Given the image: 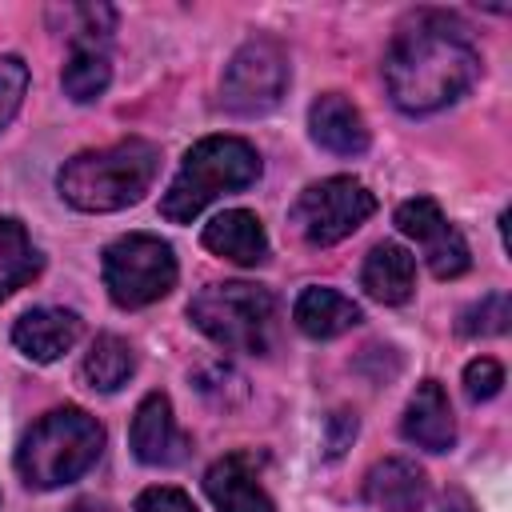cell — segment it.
<instances>
[{
    "mask_svg": "<svg viewBox=\"0 0 512 512\" xmlns=\"http://www.w3.org/2000/svg\"><path fill=\"white\" fill-rule=\"evenodd\" d=\"M480 80L472 36L444 12H420L384 52V88L408 116H428L456 104Z\"/></svg>",
    "mask_w": 512,
    "mask_h": 512,
    "instance_id": "6da1fadb",
    "label": "cell"
},
{
    "mask_svg": "<svg viewBox=\"0 0 512 512\" xmlns=\"http://www.w3.org/2000/svg\"><path fill=\"white\" fill-rule=\"evenodd\" d=\"M156 172L160 148L144 136H128L108 148H88L64 160V168L56 172V188L76 212H120L144 200Z\"/></svg>",
    "mask_w": 512,
    "mask_h": 512,
    "instance_id": "7a4b0ae2",
    "label": "cell"
},
{
    "mask_svg": "<svg viewBox=\"0 0 512 512\" xmlns=\"http://www.w3.org/2000/svg\"><path fill=\"white\" fill-rule=\"evenodd\" d=\"M104 452V424L76 408H52L44 412L16 444V472L28 488L52 492L72 480H80Z\"/></svg>",
    "mask_w": 512,
    "mask_h": 512,
    "instance_id": "3957f363",
    "label": "cell"
},
{
    "mask_svg": "<svg viewBox=\"0 0 512 512\" xmlns=\"http://www.w3.org/2000/svg\"><path fill=\"white\" fill-rule=\"evenodd\" d=\"M260 152L240 136H204L184 152L180 172L160 196V216L172 224H192L212 200L256 184Z\"/></svg>",
    "mask_w": 512,
    "mask_h": 512,
    "instance_id": "277c9868",
    "label": "cell"
},
{
    "mask_svg": "<svg viewBox=\"0 0 512 512\" xmlns=\"http://www.w3.org/2000/svg\"><path fill=\"white\" fill-rule=\"evenodd\" d=\"M188 320L220 348L228 352H248V356H268L276 348L280 332V308L276 296L260 284L228 280V284H208L188 300Z\"/></svg>",
    "mask_w": 512,
    "mask_h": 512,
    "instance_id": "5b68a950",
    "label": "cell"
},
{
    "mask_svg": "<svg viewBox=\"0 0 512 512\" xmlns=\"http://www.w3.org/2000/svg\"><path fill=\"white\" fill-rule=\"evenodd\" d=\"M104 288L120 308H148L176 288V252L152 232H128L104 248Z\"/></svg>",
    "mask_w": 512,
    "mask_h": 512,
    "instance_id": "8992f818",
    "label": "cell"
},
{
    "mask_svg": "<svg viewBox=\"0 0 512 512\" xmlns=\"http://www.w3.org/2000/svg\"><path fill=\"white\" fill-rule=\"evenodd\" d=\"M288 92V52L276 36L244 40L224 76H220V104L232 116H264Z\"/></svg>",
    "mask_w": 512,
    "mask_h": 512,
    "instance_id": "52a82bcc",
    "label": "cell"
},
{
    "mask_svg": "<svg viewBox=\"0 0 512 512\" xmlns=\"http://www.w3.org/2000/svg\"><path fill=\"white\" fill-rule=\"evenodd\" d=\"M376 212V196L352 176H328L308 184L292 204V224L312 248L340 244Z\"/></svg>",
    "mask_w": 512,
    "mask_h": 512,
    "instance_id": "ba28073f",
    "label": "cell"
},
{
    "mask_svg": "<svg viewBox=\"0 0 512 512\" xmlns=\"http://www.w3.org/2000/svg\"><path fill=\"white\" fill-rule=\"evenodd\" d=\"M396 228L416 240L428 272L436 280H456L472 268V252H468V240L460 236V228L440 212V204L432 196H412L396 208Z\"/></svg>",
    "mask_w": 512,
    "mask_h": 512,
    "instance_id": "9c48e42d",
    "label": "cell"
},
{
    "mask_svg": "<svg viewBox=\"0 0 512 512\" xmlns=\"http://www.w3.org/2000/svg\"><path fill=\"white\" fill-rule=\"evenodd\" d=\"M128 444H132V456L140 464H148V468H172L192 448V440L176 428L172 400L164 392H148L136 404V416H132V428H128Z\"/></svg>",
    "mask_w": 512,
    "mask_h": 512,
    "instance_id": "30bf717a",
    "label": "cell"
},
{
    "mask_svg": "<svg viewBox=\"0 0 512 512\" xmlns=\"http://www.w3.org/2000/svg\"><path fill=\"white\" fill-rule=\"evenodd\" d=\"M204 492L216 512H276L268 488L260 484L256 452H228L204 472Z\"/></svg>",
    "mask_w": 512,
    "mask_h": 512,
    "instance_id": "8fae6325",
    "label": "cell"
},
{
    "mask_svg": "<svg viewBox=\"0 0 512 512\" xmlns=\"http://www.w3.org/2000/svg\"><path fill=\"white\" fill-rule=\"evenodd\" d=\"M308 132L312 140L332 156H360L372 144V132L364 124V112L344 92H324L308 108Z\"/></svg>",
    "mask_w": 512,
    "mask_h": 512,
    "instance_id": "7c38bea8",
    "label": "cell"
},
{
    "mask_svg": "<svg viewBox=\"0 0 512 512\" xmlns=\"http://www.w3.org/2000/svg\"><path fill=\"white\" fill-rule=\"evenodd\" d=\"M80 332H84V324L72 308H48L44 304V308H28L12 324V344L36 364H52L80 340Z\"/></svg>",
    "mask_w": 512,
    "mask_h": 512,
    "instance_id": "4fadbf2b",
    "label": "cell"
},
{
    "mask_svg": "<svg viewBox=\"0 0 512 512\" xmlns=\"http://www.w3.org/2000/svg\"><path fill=\"white\" fill-rule=\"evenodd\" d=\"M400 436L424 452H448L456 444V416H452V404H448L440 380L416 384V392L400 416Z\"/></svg>",
    "mask_w": 512,
    "mask_h": 512,
    "instance_id": "5bb4252c",
    "label": "cell"
},
{
    "mask_svg": "<svg viewBox=\"0 0 512 512\" xmlns=\"http://www.w3.org/2000/svg\"><path fill=\"white\" fill-rule=\"evenodd\" d=\"M364 504L376 512H424L428 504V476L412 460H380L364 476Z\"/></svg>",
    "mask_w": 512,
    "mask_h": 512,
    "instance_id": "9a60e30c",
    "label": "cell"
},
{
    "mask_svg": "<svg viewBox=\"0 0 512 512\" xmlns=\"http://www.w3.org/2000/svg\"><path fill=\"white\" fill-rule=\"evenodd\" d=\"M200 240H204L208 252H216V256H224L240 268H256V264L268 260V232H264L260 216L248 212V208H228V212L212 216L204 224Z\"/></svg>",
    "mask_w": 512,
    "mask_h": 512,
    "instance_id": "2e32d148",
    "label": "cell"
},
{
    "mask_svg": "<svg viewBox=\"0 0 512 512\" xmlns=\"http://www.w3.org/2000/svg\"><path fill=\"white\" fill-rule=\"evenodd\" d=\"M360 288L376 300V304H404L416 292V256L400 244H376L364 256L360 268Z\"/></svg>",
    "mask_w": 512,
    "mask_h": 512,
    "instance_id": "e0dca14e",
    "label": "cell"
},
{
    "mask_svg": "<svg viewBox=\"0 0 512 512\" xmlns=\"http://www.w3.org/2000/svg\"><path fill=\"white\" fill-rule=\"evenodd\" d=\"M292 320H296V328H300L304 336H312V340H332V336L356 328V324L364 320V312H360V304L348 300L344 292L312 284V288H304V292L296 296Z\"/></svg>",
    "mask_w": 512,
    "mask_h": 512,
    "instance_id": "ac0fdd59",
    "label": "cell"
},
{
    "mask_svg": "<svg viewBox=\"0 0 512 512\" xmlns=\"http://www.w3.org/2000/svg\"><path fill=\"white\" fill-rule=\"evenodd\" d=\"M112 80V60L104 52V44H72L68 48V60H64V72H60V88L68 100L76 104H92L104 96Z\"/></svg>",
    "mask_w": 512,
    "mask_h": 512,
    "instance_id": "d6986e66",
    "label": "cell"
},
{
    "mask_svg": "<svg viewBox=\"0 0 512 512\" xmlns=\"http://www.w3.org/2000/svg\"><path fill=\"white\" fill-rule=\"evenodd\" d=\"M80 372H84L88 388H96V392H116V388H124V384L132 380V372H136V352H132V344H128L124 336L100 332V336L92 340V348H88Z\"/></svg>",
    "mask_w": 512,
    "mask_h": 512,
    "instance_id": "ffe728a7",
    "label": "cell"
},
{
    "mask_svg": "<svg viewBox=\"0 0 512 512\" xmlns=\"http://www.w3.org/2000/svg\"><path fill=\"white\" fill-rule=\"evenodd\" d=\"M40 252L20 220L0 216V300H8L16 288H24L40 272Z\"/></svg>",
    "mask_w": 512,
    "mask_h": 512,
    "instance_id": "44dd1931",
    "label": "cell"
},
{
    "mask_svg": "<svg viewBox=\"0 0 512 512\" xmlns=\"http://www.w3.org/2000/svg\"><path fill=\"white\" fill-rule=\"evenodd\" d=\"M52 20L60 16V32L68 36V44H104L116 28V8L108 4H64L48 12Z\"/></svg>",
    "mask_w": 512,
    "mask_h": 512,
    "instance_id": "7402d4cb",
    "label": "cell"
},
{
    "mask_svg": "<svg viewBox=\"0 0 512 512\" xmlns=\"http://www.w3.org/2000/svg\"><path fill=\"white\" fill-rule=\"evenodd\" d=\"M508 320H512V304L504 292H488L480 296L476 304H468L456 320L460 336H504L508 332Z\"/></svg>",
    "mask_w": 512,
    "mask_h": 512,
    "instance_id": "603a6c76",
    "label": "cell"
},
{
    "mask_svg": "<svg viewBox=\"0 0 512 512\" xmlns=\"http://www.w3.org/2000/svg\"><path fill=\"white\" fill-rule=\"evenodd\" d=\"M28 92V68L20 56H0V132L12 124Z\"/></svg>",
    "mask_w": 512,
    "mask_h": 512,
    "instance_id": "cb8c5ba5",
    "label": "cell"
},
{
    "mask_svg": "<svg viewBox=\"0 0 512 512\" xmlns=\"http://www.w3.org/2000/svg\"><path fill=\"white\" fill-rule=\"evenodd\" d=\"M504 388V368L492 360V356H476V360H468V368H464V392H468V400H492L496 392Z\"/></svg>",
    "mask_w": 512,
    "mask_h": 512,
    "instance_id": "d4e9b609",
    "label": "cell"
},
{
    "mask_svg": "<svg viewBox=\"0 0 512 512\" xmlns=\"http://www.w3.org/2000/svg\"><path fill=\"white\" fill-rule=\"evenodd\" d=\"M132 512H196V504H192V496L188 492H180V488H144L140 496H136V504H132Z\"/></svg>",
    "mask_w": 512,
    "mask_h": 512,
    "instance_id": "484cf974",
    "label": "cell"
},
{
    "mask_svg": "<svg viewBox=\"0 0 512 512\" xmlns=\"http://www.w3.org/2000/svg\"><path fill=\"white\" fill-rule=\"evenodd\" d=\"M352 440H356V416L352 412H332L328 416V440H324L328 456H340Z\"/></svg>",
    "mask_w": 512,
    "mask_h": 512,
    "instance_id": "4316f807",
    "label": "cell"
},
{
    "mask_svg": "<svg viewBox=\"0 0 512 512\" xmlns=\"http://www.w3.org/2000/svg\"><path fill=\"white\" fill-rule=\"evenodd\" d=\"M444 512H476V508H472V500L464 492H448L444 496Z\"/></svg>",
    "mask_w": 512,
    "mask_h": 512,
    "instance_id": "83f0119b",
    "label": "cell"
},
{
    "mask_svg": "<svg viewBox=\"0 0 512 512\" xmlns=\"http://www.w3.org/2000/svg\"><path fill=\"white\" fill-rule=\"evenodd\" d=\"M68 512H112V508H108L104 500H92V496H88V500H76Z\"/></svg>",
    "mask_w": 512,
    "mask_h": 512,
    "instance_id": "f1b7e54d",
    "label": "cell"
}]
</instances>
